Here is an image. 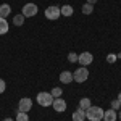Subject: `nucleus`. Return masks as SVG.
Listing matches in <instances>:
<instances>
[{
  "label": "nucleus",
  "instance_id": "1",
  "mask_svg": "<svg viewBox=\"0 0 121 121\" xmlns=\"http://www.w3.org/2000/svg\"><path fill=\"white\" fill-rule=\"evenodd\" d=\"M86 118L89 121H102L103 120V110L100 107H91L86 110Z\"/></svg>",
  "mask_w": 121,
  "mask_h": 121
},
{
  "label": "nucleus",
  "instance_id": "2",
  "mask_svg": "<svg viewBox=\"0 0 121 121\" xmlns=\"http://www.w3.org/2000/svg\"><path fill=\"white\" fill-rule=\"evenodd\" d=\"M36 100L40 107H52V102H53V97L50 92H39Z\"/></svg>",
  "mask_w": 121,
  "mask_h": 121
},
{
  "label": "nucleus",
  "instance_id": "3",
  "mask_svg": "<svg viewBox=\"0 0 121 121\" xmlns=\"http://www.w3.org/2000/svg\"><path fill=\"white\" fill-rule=\"evenodd\" d=\"M87 78H89V71H87V68L86 66H81V68H78L74 73H73V81L76 82H86L87 81Z\"/></svg>",
  "mask_w": 121,
  "mask_h": 121
},
{
  "label": "nucleus",
  "instance_id": "4",
  "mask_svg": "<svg viewBox=\"0 0 121 121\" xmlns=\"http://www.w3.org/2000/svg\"><path fill=\"white\" fill-rule=\"evenodd\" d=\"M37 5L36 3H26L24 7H23V11H21V15L24 16V18H32V16H36L37 15Z\"/></svg>",
  "mask_w": 121,
  "mask_h": 121
},
{
  "label": "nucleus",
  "instance_id": "5",
  "mask_svg": "<svg viewBox=\"0 0 121 121\" xmlns=\"http://www.w3.org/2000/svg\"><path fill=\"white\" fill-rule=\"evenodd\" d=\"M61 16V13H60V7H56V5H50V7H47L45 8V18L47 19H52V21H55Z\"/></svg>",
  "mask_w": 121,
  "mask_h": 121
},
{
  "label": "nucleus",
  "instance_id": "6",
  "mask_svg": "<svg viewBox=\"0 0 121 121\" xmlns=\"http://www.w3.org/2000/svg\"><path fill=\"white\" fill-rule=\"evenodd\" d=\"M94 61V55L91 52H82L78 55V63H81V66H87Z\"/></svg>",
  "mask_w": 121,
  "mask_h": 121
},
{
  "label": "nucleus",
  "instance_id": "7",
  "mask_svg": "<svg viewBox=\"0 0 121 121\" xmlns=\"http://www.w3.org/2000/svg\"><path fill=\"white\" fill-rule=\"evenodd\" d=\"M31 108H32V100H31L29 97H23V99H19V102H18V110H19V112L28 113Z\"/></svg>",
  "mask_w": 121,
  "mask_h": 121
},
{
  "label": "nucleus",
  "instance_id": "8",
  "mask_svg": "<svg viewBox=\"0 0 121 121\" xmlns=\"http://www.w3.org/2000/svg\"><path fill=\"white\" fill-rule=\"evenodd\" d=\"M66 102L61 99V97H58V99H53V102H52V108L55 110L56 113H63L66 110Z\"/></svg>",
  "mask_w": 121,
  "mask_h": 121
},
{
  "label": "nucleus",
  "instance_id": "9",
  "mask_svg": "<svg viewBox=\"0 0 121 121\" xmlns=\"http://www.w3.org/2000/svg\"><path fill=\"white\" fill-rule=\"evenodd\" d=\"M60 82L71 84V82H73V73H71V71H68V69L61 71V73H60Z\"/></svg>",
  "mask_w": 121,
  "mask_h": 121
},
{
  "label": "nucleus",
  "instance_id": "10",
  "mask_svg": "<svg viewBox=\"0 0 121 121\" xmlns=\"http://www.w3.org/2000/svg\"><path fill=\"white\" fill-rule=\"evenodd\" d=\"M118 118V112L116 110H107V112H103V121H116Z\"/></svg>",
  "mask_w": 121,
  "mask_h": 121
},
{
  "label": "nucleus",
  "instance_id": "11",
  "mask_svg": "<svg viewBox=\"0 0 121 121\" xmlns=\"http://www.w3.org/2000/svg\"><path fill=\"white\" fill-rule=\"evenodd\" d=\"M71 120H73V121H84V120H86V112L81 110V108H76L74 112H73Z\"/></svg>",
  "mask_w": 121,
  "mask_h": 121
},
{
  "label": "nucleus",
  "instance_id": "12",
  "mask_svg": "<svg viewBox=\"0 0 121 121\" xmlns=\"http://www.w3.org/2000/svg\"><path fill=\"white\" fill-rule=\"evenodd\" d=\"M10 15H11V7L8 3H2L0 5V18L7 19V16H10Z\"/></svg>",
  "mask_w": 121,
  "mask_h": 121
},
{
  "label": "nucleus",
  "instance_id": "13",
  "mask_svg": "<svg viewBox=\"0 0 121 121\" xmlns=\"http://www.w3.org/2000/svg\"><path fill=\"white\" fill-rule=\"evenodd\" d=\"M91 107H92V102H91V99H89V97H82V99L79 100V108H81V110L86 112V110H87V108H91Z\"/></svg>",
  "mask_w": 121,
  "mask_h": 121
},
{
  "label": "nucleus",
  "instance_id": "14",
  "mask_svg": "<svg viewBox=\"0 0 121 121\" xmlns=\"http://www.w3.org/2000/svg\"><path fill=\"white\" fill-rule=\"evenodd\" d=\"M8 29H10V23L5 18H0V36L7 34V32H8Z\"/></svg>",
  "mask_w": 121,
  "mask_h": 121
},
{
  "label": "nucleus",
  "instance_id": "15",
  "mask_svg": "<svg viewBox=\"0 0 121 121\" xmlns=\"http://www.w3.org/2000/svg\"><path fill=\"white\" fill-rule=\"evenodd\" d=\"M73 11H74V10H73V7H71V5H63V7L60 8L61 16H66V18H68V16H71V15H73Z\"/></svg>",
  "mask_w": 121,
  "mask_h": 121
},
{
  "label": "nucleus",
  "instance_id": "16",
  "mask_svg": "<svg viewBox=\"0 0 121 121\" xmlns=\"http://www.w3.org/2000/svg\"><path fill=\"white\" fill-rule=\"evenodd\" d=\"M13 24H15V26H23V24H24V16H23V15H15V16H13Z\"/></svg>",
  "mask_w": 121,
  "mask_h": 121
},
{
  "label": "nucleus",
  "instance_id": "17",
  "mask_svg": "<svg viewBox=\"0 0 121 121\" xmlns=\"http://www.w3.org/2000/svg\"><path fill=\"white\" fill-rule=\"evenodd\" d=\"M15 121H29V116H28V113H24V112H19L16 113V118H15Z\"/></svg>",
  "mask_w": 121,
  "mask_h": 121
},
{
  "label": "nucleus",
  "instance_id": "18",
  "mask_svg": "<svg viewBox=\"0 0 121 121\" xmlns=\"http://www.w3.org/2000/svg\"><path fill=\"white\" fill-rule=\"evenodd\" d=\"M81 10H82L84 15H91V13L94 11V5H91V3H84Z\"/></svg>",
  "mask_w": 121,
  "mask_h": 121
},
{
  "label": "nucleus",
  "instance_id": "19",
  "mask_svg": "<svg viewBox=\"0 0 121 121\" xmlns=\"http://www.w3.org/2000/svg\"><path fill=\"white\" fill-rule=\"evenodd\" d=\"M61 92H63V91H61V87H53V89H52V97H53V99H58V97H61Z\"/></svg>",
  "mask_w": 121,
  "mask_h": 121
},
{
  "label": "nucleus",
  "instance_id": "20",
  "mask_svg": "<svg viewBox=\"0 0 121 121\" xmlns=\"http://www.w3.org/2000/svg\"><path fill=\"white\" fill-rule=\"evenodd\" d=\"M68 61H69V63H78V53L69 52V53H68Z\"/></svg>",
  "mask_w": 121,
  "mask_h": 121
},
{
  "label": "nucleus",
  "instance_id": "21",
  "mask_svg": "<svg viewBox=\"0 0 121 121\" xmlns=\"http://www.w3.org/2000/svg\"><path fill=\"white\" fill-rule=\"evenodd\" d=\"M120 108H121L120 100H118V99H116V100H112V110H116V112H118Z\"/></svg>",
  "mask_w": 121,
  "mask_h": 121
},
{
  "label": "nucleus",
  "instance_id": "22",
  "mask_svg": "<svg viewBox=\"0 0 121 121\" xmlns=\"http://www.w3.org/2000/svg\"><path fill=\"white\" fill-rule=\"evenodd\" d=\"M116 60H118V56L115 55V53H110V55L107 56V61H108V63H115Z\"/></svg>",
  "mask_w": 121,
  "mask_h": 121
},
{
  "label": "nucleus",
  "instance_id": "23",
  "mask_svg": "<svg viewBox=\"0 0 121 121\" xmlns=\"http://www.w3.org/2000/svg\"><path fill=\"white\" fill-rule=\"evenodd\" d=\"M5 91H7V82L3 79H0V94H3Z\"/></svg>",
  "mask_w": 121,
  "mask_h": 121
},
{
  "label": "nucleus",
  "instance_id": "24",
  "mask_svg": "<svg viewBox=\"0 0 121 121\" xmlns=\"http://www.w3.org/2000/svg\"><path fill=\"white\" fill-rule=\"evenodd\" d=\"M95 2H97V0H87V2H86V3H91V5H94V3H95Z\"/></svg>",
  "mask_w": 121,
  "mask_h": 121
},
{
  "label": "nucleus",
  "instance_id": "25",
  "mask_svg": "<svg viewBox=\"0 0 121 121\" xmlns=\"http://www.w3.org/2000/svg\"><path fill=\"white\" fill-rule=\"evenodd\" d=\"M3 121H15V120H13V118H5Z\"/></svg>",
  "mask_w": 121,
  "mask_h": 121
},
{
  "label": "nucleus",
  "instance_id": "26",
  "mask_svg": "<svg viewBox=\"0 0 121 121\" xmlns=\"http://www.w3.org/2000/svg\"><path fill=\"white\" fill-rule=\"evenodd\" d=\"M118 100H120V103H121V92L118 94Z\"/></svg>",
  "mask_w": 121,
  "mask_h": 121
},
{
  "label": "nucleus",
  "instance_id": "27",
  "mask_svg": "<svg viewBox=\"0 0 121 121\" xmlns=\"http://www.w3.org/2000/svg\"><path fill=\"white\" fill-rule=\"evenodd\" d=\"M118 120L121 121V112H118Z\"/></svg>",
  "mask_w": 121,
  "mask_h": 121
}]
</instances>
